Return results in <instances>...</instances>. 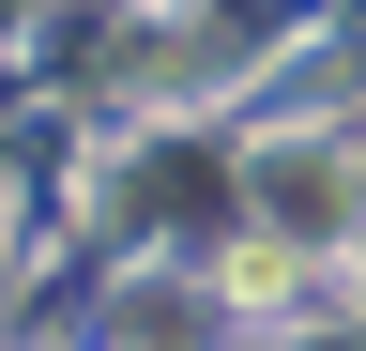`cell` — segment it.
I'll use <instances>...</instances> for the list:
<instances>
[{"mask_svg": "<svg viewBox=\"0 0 366 351\" xmlns=\"http://www.w3.org/2000/svg\"><path fill=\"white\" fill-rule=\"evenodd\" d=\"M336 184H351L336 153H274L259 168V214H274V229H336Z\"/></svg>", "mask_w": 366, "mask_h": 351, "instance_id": "1", "label": "cell"}]
</instances>
